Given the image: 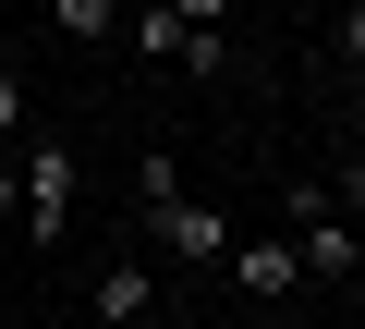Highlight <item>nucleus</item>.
<instances>
[{
    "mask_svg": "<svg viewBox=\"0 0 365 329\" xmlns=\"http://www.w3.org/2000/svg\"><path fill=\"white\" fill-rule=\"evenodd\" d=\"M280 208H292V232H280V244H292V268H304V280H365V232H353L317 183H292Z\"/></svg>",
    "mask_w": 365,
    "mask_h": 329,
    "instance_id": "f257e3e1",
    "label": "nucleus"
},
{
    "mask_svg": "<svg viewBox=\"0 0 365 329\" xmlns=\"http://www.w3.org/2000/svg\"><path fill=\"white\" fill-rule=\"evenodd\" d=\"M13 220H25V244H61V220H73V146H61V134L25 146V171H13Z\"/></svg>",
    "mask_w": 365,
    "mask_h": 329,
    "instance_id": "f03ea898",
    "label": "nucleus"
},
{
    "mask_svg": "<svg viewBox=\"0 0 365 329\" xmlns=\"http://www.w3.org/2000/svg\"><path fill=\"white\" fill-rule=\"evenodd\" d=\"M158 244H170L182 268H220V256H232V220H220L207 196H170V208H158Z\"/></svg>",
    "mask_w": 365,
    "mask_h": 329,
    "instance_id": "7ed1b4c3",
    "label": "nucleus"
},
{
    "mask_svg": "<svg viewBox=\"0 0 365 329\" xmlns=\"http://www.w3.org/2000/svg\"><path fill=\"white\" fill-rule=\"evenodd\" d=\"M86 305H98V317H110V329H146V317H158V268H146V256H110V268H98V293H86Z\"/></svg>",
    "mask_w": 365,
    "mask_h": 329,
    "instance_id": "20e7f679",
    "label": "nucleus"
},
{
    "mask_svg": "<svg viewBox=\"0 0 365 329\" xmlns=\"http://www.w3.org/2000/svg\"><path fill=\"white\" fill-rule=\"evenodd\" d=\"M220 268L244 280V305H280V293H304V268H292V244H232Z\"/></svg>",
    "mask_w": 365,
    "mask_h": 329,
    "instance_id": "39448f33",
    "label": "nucleus"
},
{
    "mask_svg": "<svg viewBox=\"0 0 365 329\" xmlns=\"http://www.w3.org/2000/svg\"><path fill=\"white\" fill-rule=\"evenodd\" d=\"M49 25H61V37H73V49H98V37H110V25H122V0H49Z\"/></svg>",
    "mask_w": 365,
    "mask_h": 329,
    "instance_id": "423d86ee",
    "label": "nucleus"
},
{
    "mask_svg": "<svg viewBox=\"0 0 365 329\" xmlns=\"http://www.w3.org/2000/svg\"><path fill=\"white\" fill-rule=\"evenodd\" d=\"M134 196H146V220L182 196V158H170V146H146V158H134Z\"/></svg>",
    "mask_w": 365,
    "mask_h": 329,
    "instance_id": "0eeeda50",
    "label": "nucleus"
},
{
    "mask_svg": "<svg viewBox=\"0 0 365 329\" xmlns=\"http://www.w3.org/2000/svg\"><path fill=\"white\" fill-rule=\"evenodd\" d=\"M182 37H195V25H170V0H146V13H134V49H146V61H182Z\"/></svg>",
    "mask_w": 365,
    "mask_h": 329,
    "instance_id": "6e6552de",
    "label": "nucleus"
},
{
    "mask_svg": "<svg viewBox=\"0 0 365 329\" xmlns=\"http://www.w3.org/2000/svg\"><path fill=\"white\" fill-rule=\"evenodd\" d=\"M317 196H329V208H341V220H365V146H353V158H341V171H329V183H317Z\"/></svg>",
    "mask_w": 365,
    "mask_h": 329,
    "instance_id": "1a4fd4ad",
    "label": "nucleus"
},
{
    "mask_svg": "<svg viewBox=\"0 0 365 329\" xmlns=\"http://www.w3.org/2000/svg\"><path fill=\"white\" fill-rule=\"evenodd\" d=\"M220 13L232 0H170V25H195V37H220Z\"/></svg>",
    "mask_w": 365,
    "mask_h": 329,
    "instance_id": "9d476101",
    "label": "nucleus"
},
{
    "mask_svg": "<svg viewBox=\"0 0 365 329\" xmlns=\"http://www.w3.org/2000/svg\"><path fill=\"white\" fill-rule=\"evenodd\" d=\"M0 134H25V74H0Z\"/></svg>",
    "mask_w": 365,
    "mask_h": 329,
    "instance_id": "9b49d317",
    "label": "nucleus"
},
{
    "mask_svg": "<svg viewBox=\"0 0 365 329\" xmlns=\"http://www.w3.org/2000/svg\"><path fill=\"white\" fill-rule=\"evenodd\" d=\"M341 61L365 74V0H353V13H341Z\"/></svg>",
    "mask_w": 365,
    "mask_h": 329,
    "instance_id": "f8f14e48",
    "label": "nucleus"
}]
</instances>
